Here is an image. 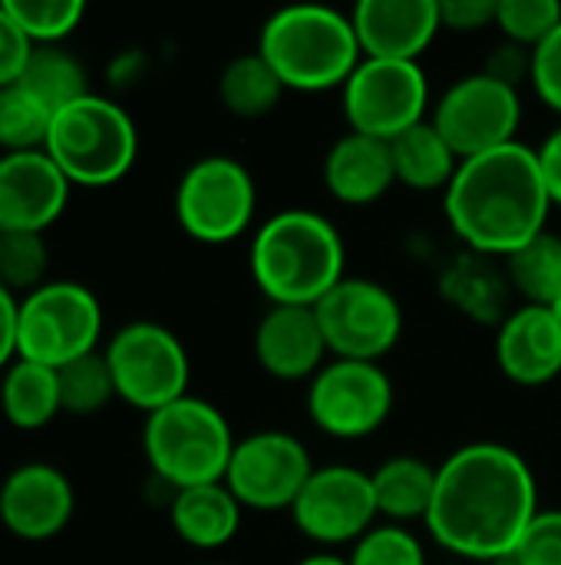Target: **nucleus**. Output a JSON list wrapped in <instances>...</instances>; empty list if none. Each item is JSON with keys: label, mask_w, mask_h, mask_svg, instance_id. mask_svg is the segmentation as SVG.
<instances>
[{"label": "nucleus", "mask_w": 561, "mask_h": 565, "mask_svg": "<svg viewBox=\"0 0 561 565\" xmlns=\"http://www.w3.org/2000/svg\"><path fill=\"white\" fill-rule=\"evenodd\" d=\"M258 53L288 93L344 89L364 60L350 13L327 3H291L274 10L261 23Z\"/></svg>", "instance_id": "4"}, {"label": "nucleus", "mask_w": 561, "mask_h": 565, "mask_svg": "<svg viewBox=\"0 0 561 565\" xmlns=\"http://www.w3.org/2000/svg\"><path fill=\"white\" fill-rule=\"evenodd\" d=\"M308 447L288 430H255L231 450L225 487L245 510L281 513L298 503L301 490L314 473Z\"/></svg>", "instance_id": "14"}, {"label": "nucleus", "mask_w": 561, "mask_h": 565, "mask_svg": "<svg viewBox=\"0 0 561 565\" xmlns=\"http://www.w3.org/2000/svg\"><path fill=\"white\" fill-rule=\"evenodd\" d=\"M430 122L460 159H473L519 142L522 96L516 86L476 70L446 86V93L430 109Z\"/></svg>", "instance_id": "13"}, {"label": "nucleus", "mask_w": 561, "mask_h": 565, "mask_svg": "<svg viewBox=\"0 0 561 565\" xmlns=\"http://www.w3.org/2000/svg\"><path fill=\"white\" fill-rule=\"evenodd\" d=\"M284 93V83L258 50L228 60L218 76V99L238 119H261L274 113Z\"/></svg>", "instance_id": "27"}, {"label": "nucleus", "mask_w": 561, "mask_h": 565, "mask_svg": "<svg viewBox=\"0 0 561 565\" xmlns=\"http://www.w3.org/2000/svg\"><path fill=\"white\" fill-rule=\"evenodd\" d=\"M17 318L20 298L0 285V371H7L17 361Z\"/></svg>", "instance_id": "42"}, {"label": "nucleus", "mask_w": 561, "mask_h": 565, "mask_svg": "<svg viewBox=\"0 0 561 565\" xmlns=\"http://www.w3.org/2000/svg\"><path fill=\"white\" fill-rule=\"evenodd\" d=\"M33 46H56L63 43L83 20V0H3Z\"/></svg>", "instance_id": "33"}, {"label": "nucleus", "mask_w": 561, "mask_h": 565, "mask_svg": "<svg viewBox=\"0 0 561 565\" xmlns=\"http://www.w3.org/2000/svg\"><path fill=\"white\" fill-rule=\"evenodd\" d=\"M56 384H60V407L63 414H73V417L99 414L109 401H116L112 371L103 351H93L63 364L56 371Z\"/></svg>", "instance_id": "30"}, {"label": "nucleus", "mask_w": 561, "mask_h": 565, "mask_svg": "<svg viewBox=\"0 0 561 565\" xmlns=\"http://www.w3.org/2000/svg\"><path fill=\"white\" fill-rule=\"evenodd\" d=\"M53 113L20 83L0 86V156L46 146Z\"/></svg>", "instance_id": "31"}, {"label": "nucleus", "mask_w": 561, "mask_h": 565, "mask_svg": "<svg viewBox=\"0 0 561 565\" xmlns=\"http://www.w3.org/2000/svg\"><path fill=\"white\" fill-rule=\"evenodd\" d=\"M350 565H430L420 536L410 526L377 523L350 546Z\"/></svg>", "instance_id": "35"}, {"label": "nucleus", "mask_w": 561, "mask_h": 565, "mask_svg": "<svg viewBox=\"0 0 561 565\" xmlns=\"http://www.w3.org/2000/svg\"><path fill=\"white\" fill-rule=\"evenodd\" d=\"M43 152L69 179V185H112L139 156V129L132 116L106 96H83L53 113Z\"/></svg>", "instance_id": "6"}, {"label": "nucleus", "mask_w": 561, "mask_h": 565, "mask_svg": "<svg viewBox=\"0 0 561 565\" xmlns=\"http://www.w3.org/2000/svg\"><path fill=\"white\" fill-rule=\"evenodd\" d=\"M536 159L552 205H561V122L536 146Z\"/></svg>", "instance_id": "41"}, {"label": "nucleus", "mask_w": 561, "mask_h": 565, "mask_svg": "<svg viewBox=\"0 0 561 565\" xmlns=\"http://www.w3.org/2000/svg\"><path fill=\"white\" fill-rule=\"evenodd\" d=\"M235 434L225 414L202 397H179L175 404L145 417L142 450L152 473L175 490L225 483L235 450Z\"/></svg>", "instance_id": "5"}, {"label": "nucleus", "mask_w": 561, "mask_h": 565, "mask_svg": "<svg viewBox=\"0 0 561 565\" xmlns=\"http://www.w3.org/2000/svg\"><path fill=\"white\" fill-rule=\"evenodd\" d=\"M69 179L43 152L0 156V232L43 235L66 209Z\"/></svg>", "instance_id": "17"}, {"label": "nucleus", "mask_w": 561, "mask_h": 565, "mask_svg": "<svg viewBox=\"0 0 561 565\" xmlns=\"http://www.w3.org/2000/svg\"><path fill=\"white\" fill-rule=\"evenodd\" d=\"M0 411L7 417V424L17 430L46 427L56 414H63L56 371L46 364H36V361L17 358L3 371V381H0Z\"/></svg>", "instance_id": "26"}, {"label": "nucleus", "mask_w": 561, "mask_h": 565, "mask_svg": "<svg viewBox=\"0 0 561 565\" xmlns=\"http://www.w3.org/2000/svg\"><path fill=\"white\" fill-rule=\"evenodd\" d=\"M374 500L377 513L393 523V526H410V523H427L436 497V467L413 457L400 454L384 460L374 473Z\"/></svg>", "instance_id": "24"}, {"label": "nucleus", "mask_w": 561, "mask_h": 565, "mask_svg": "<svg viewBox=\"0 0 561 565\" xmlns=\"http://www.w3.org/2000/svg\"><path fill=\"white\" fill-rule=\"evenodd\" d=\"M344 119L350 132H364L393 142L407 129L430 119V79L420 63L407 60H374L364 56L360 66L341 89Z\"/></svg>", "instance_id": "11"}, {"label": "nucleus", "mask_w": 561, "mask_h": 565, "mask_svg": "<svg viewBox=\"0 0 561 565\" xmlns=\"http://www.w3.org/2000/svg\"><path fill=\"white\" fill-rule=\"evenodd\" d=\"M248 268L271 305L314 308L347 278V248L327 215L314 209H281L258 225Z\"/></svg>", "instance_id": "3"}, {"label": "nucleus", "mask_w": 561, "mask_h": 565, "mask_svg": "<svg viewBox=\"0 0 561 565\" xmlns=\"http://www.w3.org/2000/svg\"><path fill=\"white\" fill-rule=\"evenodd\" d=\"M539 510V480L529 460L509 444L476 440L436 467L427 530L460 559L503 565Z\"/></svg>", "instance_id": "1"}, {"label": "nucleus", "mask_w": 561, "mask_h": 565, "mask_svg": "<svg viewBox=\"0 0 561 565\" xmlns=\"http://www.w3.org/2000/svg\"><path fill=\"white\" fill-rule=\"evenodd\" d=\"M443 212L466 252L506 262L546 232L552 212L536 149L519 139L463 159L443 192Z\"/></svg>", "instance_id": "2"}, {"label": "nucleus", "mask_w": 561, "mask_h": 565, "mask_svg": "<svg viewBox=\"0 0 561 565\" xmlns=\"http://www.w3.org/2000/svg\"><path fill=\"white\" fill-rule=\"evenodd\" d=\"M112 371L116 397L145 417L188 394L192 361L175 331L139 318L122 324L103 348Z\"/></svg>", "instance_id": "8"}, {"label": "nucleus", "mask_w": 561, "mask_h": 565, "mask_svg": "<svg viewBox=\"0 0 561 565\" xmlns=\"http://www.w3.org/2000/svg\"><path fill=\"white\" fill-rule=\"evenodd\" d=\"M298 565H350V559H347V556H341V553H334V550H321V553L304 556Z\"/></svg>", "instance_id": "43"}, {"label": "nucleus", "mask_w": 561, "mask_h": 565, "mask_svg": "<svg viewBox=\"0 0 561 565\" xmlns=\"http://www.w3.org/2000/svg\"><path fill=\"white\" fill-rule=\"evenodd\" d=\"M255 361L274 381H308L331 361L314 308L271 305L255 324Z\"/></svg>", "instance_id": "18"}, {"label": "nucleus", "mask_w": 561, "mask_h": 565, "mask_svg": "<svg viewBox=\"0 0 561 565\" xmlns=\"http://www.w3.org/2000/svg\"><path fill=\"white\" fill-rule=\"evenodd\" d=\"M291 520L321 550H341L364 540L380 513L374 500V483L367 470L347 463L317 467L291 507Z\"/></svg>", "instance_id": "15"}, {"label": "nucleus", "mask_w": 561, "mask_h": 565, "mask_svg": "<svg viewBox=\"0 0 561 565\" xmlns=\"http://www.w3.org/2000/svg\"><path fill=\"white\" fill-rule=\"evenodd\" d=\"M76 510L73 483L50 463H23L0 487V523L26 543L53 540L66 530Z\"/></svg>", "instance_id": "16"}, {"label": "nucleus", "mask_w": 561, "mask_h": 565, "mask_svg": "<svg viewBox=\"0 0 561 565\" xmlns=\"http://www.w3.org/2000/svg\"><path fill=\"white\" fill-rule=\"evenodd\" d=\"M258 212V185L235 156L195 159L175 185V218L182 232L202 245H228L241 238Z\"/></svg>", "instance_id": "9"}, {"label": "nucleus", "mask_w": 561, "mask_h": 565, "mask_svg": "<svg viewBox=\"0 0 561 565\" xmlns=\"http://www.w3.org/2000/svg\"><path fill=\"white\" fill-rule=\"evenodd\" d=\"M393 381L380 364L331 358L308 384V417L334 440L374 437L393 414Z\"/></svg>", "instance_id": "12"}, {"label": "nucleus", "mask_w": 561, "mask_h": 565, "mask_svg": "<svg viewBox=\"0 0 561 565\" xmlns=\"http://www.w3.org/2000/svg\"><path fill=\"white\" fill-rule=\"evenodd\" d=\"M503 268L522 305L555 308L561 301V235L555 232L546 228L542 235L526 242L503 262Z\"/></svg>", "instance_id": "28"}, {"label": "nucleus", "mask_w": 561, "mask_h": 565, "mask_svg": "<svg viewBox=\"0 0 561 565\" xmlns=\"http://www.w3.org/2000/svg\"><path fill=\"white\" fill-rule=\"evenodd\" d=\"M536 96L561 116V26L542 40L536 50H532V76H529Z\"/></svg>", "instance_id": "37"}, {"label": "nucleus", "mask_w": 561, "mask_h": 565, "mask_svg": "<svg viewBox=\"0 0 561 565\" xmlns=\"http://www.w3.org/2000/svg\"><path fill=\"white\" fill-rule=\"evenodd\" d=\"M503 565H561V510H539Z\"/></svg>", "instance_id": "36"}, {"label": "nucleus", "mask_w": 561, "mask_h": 565, "mask_svg": "<svg viewBox=\"0 0 561 565\" xmlns=\"http://www.w3.org/2000/svg\"><path fill=\"white\" fill-rule=\"evenodd\" d=\"M350 20L364 56L374 60L420 63L443 30L440 0H360Z\"/></svg>", "instance_id": "19"}, {"label": "nucleus", "mask_w": 561, "mask_h": 565, "mask_svg": "<svg viewBox=\"0 0 561 565\" xmlns=\"http://www.w3.org/2000/svg\"><path fill=\"white\" fill-rule=\"evenodd\" d=\"M103 305L79 281H46L20 298L17 358L60 371L63 364L99 351Z\"/></svg>", "instance_id": "7"}, {"label": "nucleus", "mask_w": 561, "mask_h": 565, "mask_svg": "<svg viewBox=\"0 0 561 565\" xmlns=\"http://www.w3.org/2000/svg\"><path fill=\"white\" fill-rule=\"evenodd\" d=\"M561 26L559 0H496V30L526 50H536Z\"/></svg>", "instance_id": "34"}, {"label": "nucleus", "mask_w": 561, "mask_h": 565, "mask_svg": "<svg viewBox=\"0 0 561 565\" xmlns=\"http://www.w3.org/2000/svg\"><path fill=\"white\" fill-rule=\"evenodd\" d=\"M324 185L341 205L380 202L397 185L390 142L347 129L324 156Z\"/></svg>", "instance_id": "21"}, {"label": "nucleus", "mask_w": 561, "mask_h": 565, "mask_svg": "<svg viewBox=\"0 0 561 565\" xmlns=\"http://www.w3.org/2000/svg\"><path fill=\"white\" fill-rule=\"evenodd\" d=\"M30 56H33V40L13 20L7 3H0V86L17 83L23 76Z\"/></svg>", "instance_id": "38"}, {"label": "nucleus", "mask_w": 561, "mask_h": 565, "mask_svg": "<svg viewBox=\"0 0 561 565\" xmlns=\"http://www.w3.org/2000/svg\"><path fill=\"white\" fill-rule=\"evenodd\" d=\"M496 367L519 387H546L561 374V321L555 308L519 305L496 328Z\"/></svg>", "instance_id": "20"}, {"label": "nucleus", "mask_w": 561, "mask_h": 565, "mask_svg": "<svg viewBox=\"0 0 561 565\" xmlns=\"http://www.w3.org/2000/svg\"><path fill=\"white\" fill-rule=\"evenodd\" d=\"M218 565H222V563H218Z\"/></svg>", "instance_id": "45"}, {"label": "nucleus", "mask_w": 561, "mask_h": 565, "mask_svg": "<svg viewBox=\"0 0 561 565\" xmlns=\"http://www.w3.org/2000/svg\"><path fill=\"white\" fill-rule=\"evenodd\" d=\"M50 248L36 232H0V285L23 298L46 285Z\"/></svg>", "instance_id": "32"}, {"label": "nucleus", "mask_w": 561, "mask_h": 565, "mask_svg": "<svg viewBox=\"0 0 561 565\" xmlns=\"http://www.w3.org/2000/svg\"><path fill=\"white\" fill-rule=\"evenodd\" d=\"M483 73H489L493 79H503V83H509V86L519 89V86L532 76V50L503 40L499 46H493V53H489Z\"/></svg>", "instance_id": "40"}, {"label": "nucleus", "mask_w": 561, "mask_h": 565, "mask_svg": "<svg viewBox=\"0 0 561 565\" xmlns=\"http://www.w3.org/2000/svg\"><path fill=\"white\" fill-rule=\"evenodd\" d=\"M17 83L26 86L50 113H60L63 106H69V103L93 93L86 66L63 43L33 46V56H30V63H26V70H23V76Z\"/></svg>", "instance_id": "29"}, {"label": "nucleus", "mask_w": 561, "mask_h": 565, "mask_svg": "<svg viewBox=\"0 0 561 565\" xmlns=\"http://www.w3.org/2000/svg\"><path fill=\"white\" fill-rule=\"evenodd\" d=\"M443 30L476 33L483 26H496V0H440Z\"/></svg>", "instance_id": "39"}, {"label": "nucleus", "mask_w": 561, "mask_h": 565, "mask_svg": "<svg viewBox=\"0 0 561 565\" xmlns=\"http://www.w3.org/2000/svg\"><path fill=\"white\" fill-rule=\"evenodd\" d=\"M555 315H559V321H561V301H559V305H555Z\"/></svg>", "instance_id": "44"}, {"label": "nucleus", "mask_w": 561, "mask_h": 565, "mask_svg": "<svg viewBox=\"0 0 561 565\" xmlns=\"http://www.w3.org/2000/svg\"><path fill=\"white\" fill-rule=\"evenodd\" d=\"M317 324L324 331L331 358L341 361H370L380 364L403 334V305L400 298L360 275L341 278L317 305Z\"/></svg>", "instance_id": "10"}, {"label": "nucleus", "mask_w": 561, "mask_h": 565, "mask_svg": "<svg viewBox=\"0 0 561 565\" xmlns=\"http://www.w3.org/2000/svg\"><path fill=\"white\" fill-rule=\"evenodd\" d=\"M390 152H393L397 185L410 192H446L463 162L430 119L397 136L390 142Z\"/></svg>", "instance_id": "25"}, {"label": "nucleus", "mask_w": 561, "mask_h": 565, "mask_svg": "<svg viewBox=\"0 0 561 565\" xmlns=\"http://www.w3.org/2000/svg\"><path fill=\"white\" fill-rule=\"evenodd\" d=\"M509 291L513 285L506 278V268H499L496 258L473 252H463L440 275V295L476 324L499 328L509 315Z\"/></svg>", "instance_id": "23"}, {"label": "nucleus", "mask_w": 561, "mask_h": 565, "mask_svg": "<svg viewBox=\"0 0 561 565\" xmlns=\"http://www.w3.org/2000/svg\"><path fill=\"white\" fill-rule=\"evenodd\" d=\"M245 507L225 483H205L175 490L169 503V523L175 536L192 550H222L241 530Z\"/></svg>", "instance_id": "22"}]
</instances>
